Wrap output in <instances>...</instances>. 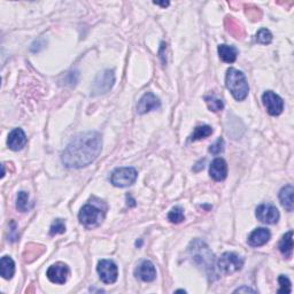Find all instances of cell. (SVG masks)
<instances>
[{
	"mask_svg": "<svg viewBox=\"0 0 294 294\" xmlns=\"http://www.w3.org/2000/svg\"><path fill=\"white\" fill-rule=\"evenodd\" d=\"M160 107H161V101L158 97L152 92H147L140 98L138 105H137V111L139 114H146L148 111L160 108Z\"/></svg>",
	"mask_w": 294,
	"mask_h": 294,
	"instance_id": "12",
	"label": "cell"
},
{
	"mask_svg": "<svg viewBox=\"0 0 294 294\" xmlns=\"http://www.w3.org/2000/svg\"><path fill=\"white\" fill-rule=\"evenodd\" d=\"M66 231V224L65 221L61 218L55 219V221L52 223L50 228V234L51 236H57V234H62Z\"/></svg>",
	"mask_w": 294,
	"mask_h": 294,
	"instance_id": "28",
	"label": "cell"
},
{
	"mask_svg": "<svg viewBox=\"0 0 294 294\" xmlns=\"http://www.w3.org/2000/svg\"><path fill=\"white\" fill-rule=\"evenodd\" d=\"M271 233L266 228L255 229L248 237V245L252 247H260L266 245L270 240Z\"/></svg>",
	"mask_w": 294,
	"mask_h": 294,
	"instance_id": "16",
	"label": "cell"
},
{
	"mask_svg": "<svg viewBox=\"0 0 294 294\" xmlns=\"http://www.w3.org/2000/svg\"><path fill=\"white\" fill-rule=\"evenodd\" d=\"M278 282L279 285H281V289L278 290V293H291L292 289H291V282L290 279L284 276V275H281L278 277Z\"/></svg>",
	"mask_w": 294,
	"mask_h": 294,
	"instance_id": "29",
	"label": "cell"
},
{
	"mask_svg": "<svg viewBox=\"0 0 294 294\" xmlns=\"http://www.w3.org/2000/svg\"><path fill=\"white\" fill-rule=\"evenodd\" d=\"M211 133H213V129H211V126H209V125L196 126L191 136V140L196 141V140L207 138V137H209Z\"/></svg>",
	"mask_w": 294,
	"mask_h": 294,
	"instance_id": "23",
	"label": "cell"
},
{
	"mask_svg": "<svg viewBox=\"0 0 294 294\" xmlns=\"http://www.w3.org/2000/svg\"><path fill=\"white\" fill-rule=\"evenodd\" d=\"M246 14L251 17L252 21H259L260 18H261V12H260L258 7L253 6V9H247Z\"/></svg>",
	"mask_w": 294,
	"mask_h": 294,
	"instance_id": "31",
	"label": "cell"
},
{
	"mask_svg": "<svg viewBox=\"0 0 294 294\" xmlns=\"http://www.w3.org/2000/svg\"><path fill=\"white\" fill-rule=\"evenodd\" d=\"M218 55L223 62L233 63L236 61L238 51L236 47L229 45H219L218 46Z\"/></svg>",
	"mask_w": 294,
	"mask_h": 294,
	"instance_id": "20",
	"label": "cell"
},
{
	"mask_svg": "<svg viewBox=\"0 0 294 294\" xmlns=\"http://www.w3.org/2000/svg\"><path fill=\"white\" fill-rule=\"evenodd\" d=\"M225 85L228 90L231 92L233 98L238 100V101L246 99V97L248 96L249 87L247 80L244 74L239 72V70L234 68L228 69L225 76Z\"/></svg>",
	"mask_w": 294,
	"mask_h": 294,
	"instance_id": "2",
	"label": "cell"
},
{
	"mask_svg": "<svg viewBox=\"0 0 294 294\" xmlns=\"http://www.w3.org/2000/svg\"><path fill=\"white\" fill-rule=\"evenodd\" d=\"M256 217L264 224H276L279 219V211L273 204L262 203L256 208Z\"/></svg>",
	"mask_w": 294,
	"mask_h": 294,
	"instance_id": "9",
	"label": "cell"
},
{
	"mask_svg": "<svg viewBox=\"0 0 294 294\" xmlns=\"http://www.w3.org/2000/svg\"><path fill=\"white\" fill-rule=\"evenodd\" d=\"M204 100H206V103H207L208 108H209L211 111H214V113H217V111L222 110L223 108H224V103H223L222 100L215 98L214 96L206 97Z\"/></svg>",
	"mask_w": 294,
	"mask_h": 294,
	"instance_id": "26",
	"label": "cell"
},
{
	"mask_svg": "<svg viewBox=\"0 0 294 294\" xmlns=\"http://www.w3.org/2000/svg\"><path fill=\"white\" fill-rule=\"evenodd\" d=\"M225 27L228 32L231 33L234 38H243L245 35L243 27L231 16H228L225 18Z\"/></svg>",
	"mask_w": 294,
	"mask_h": 294,
	"instance_id": "21",
	"label": "cell"
},
{
	"mask_svg": "<svg viewBox=\"0 0 294 294\" xmlns=\"http://www.w3.org/2000/svg\"><path fill=\"white\" fill-rule=\"evenodd\" d=\"M16 208L22 213H25L30 209V203H29V195L27 192L21 191L17 195V200H16Z\"/></svg>",
	"mask_w": 294,
	"mask_h": 294,
	"instance_id": "24",
	"label": "cell"
},
{
	"mask_svg": "<svg viewBox=\"0 0 294 294\" xmlns=\"http://www.w3.org/2000/svg\"><path fill=\"white\" fill-rule=\"evenodd\" d=\"M155 5H161V6H163V7H166V6H168L169 5V2H154Z\"/></svg>",
	"mask_w": 294,
	"mask_h": 294,
	"instance_id": "33",
	"label": "cell"
},
{
	"mask_svg": "<svg viewBox=\"0 0 294 294\" xmlns=\"http://www.w3.org/2000/svg\"><path fill=\"white\" fill-rule=\"evenodd\" d=\"M263 105L271 116H278L284 110V101L273 91H266L262 96Z\"/></svg>",
	"mask_w": 294,
	"mask_h": 294,
	"instance_id": "8",
	"label": "cell"
},
{
	"mask_svg": "<svg viewBox=\"0 0 294 294\" xmlns=\"http://www.w3.org/2000/svg\"><path fill=\"white\" fill-rule=\"evenodd\" d=\"M137 170L132 167H122V168L115 169L111 173L110 182L116 188H126L132 185L137 181Z\"/></svg>",
	"mask_w": 294,
	"mask_h": 294,
	"instance_id": "6",
	"label": "cell"
},
{
	"mask_svg": "<svg viewBox=\"0 0 294 294\" xmlns=\"http://www.w3.org/2000/svg\"><path fill=\"white\" fill-rule=\"evenodd\" d=\"M69 274L70 271L68 266L62 262H58L55 264H52V266L48 268L46 276L52 283H54V284L62 285L67 282V279L69 277Z\"/></svg>",
	"mask_w": 294,
	"mask_h": 294,
	"instance_id": "10",
	"label": "cell"
},
{
	"mask_svg": "<svg viewBox=\"0 0 294 294\" xmlns=\"http://www.w3.org/2000/svg\"><path fill=\"white\" fill-rule=\"evenodd\" d=\"M279 251L283 255L285 256L286 259H291L292 258V253H293V231H289L288 233H285L283 238L279 241L278 245Z\"/></svg>",
	"mask_w": 294,
	"mask_h": 294,
	"instance_id": "18",
	"label": "cell"
},
{
	"mask_svg": "<svg viewBox=\"0 0 294 294\" xmlns=\"http://www.w3.org/2000/svg\"><path fill=\"white\" fill-rule=\"evenodd\" d=\"M99 277L105 284H114L117 281L118 269L117 266L110 260H101L97 266Z\"/></svg>",
	"mask_w": 294,
	"mask_h": 294,
	"instance_id": "7",
	"label": "cell"
},
{
	"mask_svg": "<svg viewBox=\"0 0 294 294\" xmlns=\"http://www.w3.org/2000/svg\"><path fill=\"white\" fill-rule=\"evenodd\" d=\"M255 39L259 44H262V45H268V44H270L271 42H273V35H271V32L268 30V29L262 28V29H260L258 33H256Z\"/></svg>",
	"mask_w": 294,
	"mask_h": 294,
	"instance_id": "27",
	"label": "cell"
},
{
	"mask_svg": "<svg viewBox=\"0 0 294 294\" xmlns=\"http://www.w3.org/2000/svg\"><path fill=\"white\" fill-rule=\"evenodd\" d=\"M293 195H294V189L293 185L289 184L284 186L279 192V200H281L282 206L285 208L288 211H293Z\"/></svg>",
	"mask_w": 294,
	"mask_h": 294,
	"instance_id": "17",
	"label": "cell"
},
{
	"mask_svg": "<svg viewBox=\"0 0 294 294\" xmlns=\"http://www.w3.org/2000/svg\"><path fill=\"white\" fill-rule=\"evenodd\" d=\"M224 151V140L222 138H218L215 143L211 145L209 147V152L211 154L214 155H217V154H221L222 152Z\"/></svg>",
	"mask_w": 294,
	"mask_h": 294,
	"instance_id": "30",
	"label": "cell"
},
{
	"mask_svg": "<svg viewBox=\"0 0 294 294\" xmlns=\"http://www.w3.org/2000/svg\"><path fill=\"white\" fill-rule=\"evenodd\" d=\"M135 275L137 278H139L140 281L150 283L153 282L156 278V270L154 264L151 261H144L141 262L138 268L135 270Z\"/></svg>",
	"mask_w": 294,
	"mask_h": 294,
	"instance_id": "14",
	"label": "cell"
},
{
	"mask_svg": "<svg viewBox=\"0 0 294 294\" xmlns=\"http://www.w3.org/2000/svg\"><path fill=\"white\" fill-rule=\"evenodd\" d=\"M168 219L171 222V223H175V224H180V223H182L185 219V216H184V210L183 208L182 207H174L173 209H171L169 211L168 214Z\"/></svg>",
	"mask_w": 294,
	"mask_h": 294,
	"instance_id": "25",
	"label": "cell"
},
{
	"mask_svg": "<svg viewBox=\"0 0 294 294\" xmlns=\"http://www.w3.org/2000/svg\"><path fill=\"white\" fill-rule=\"evenodd\" d=\"M45 251L44 246H40V245L36 244H29L27 245V248L24 251V260L25 262H32L33 260H36L38 256H40Z\"/></svg>",
	"mask_w": 294,
	"mask_h": 294,
	"instance_id": "22",
	"label": "cell"
},
{
	"mask_svg": "<svg viewBox=\"0 0 294 294\" xmlns=\"http://www.w3.org/2000/svg\"><path fill=\"white\" fill-rule=\"evenodd\" d=\"M115 82V76L113 70H106L100 74L93 85V95H102L108 92L113 88Z\"/></svg>",
	"mask_w": 294,
	"mask_h": 294,
	"instance_id": "11",
	"label": "cell"
},
{
	"mask_svg": "<svg viewBox=\"0 0 294 294\" xmlns=\"http://www.w3.org/2000/svg\"><path fill=\"white\" fill-rule=\"evenodd\" d=\"M209 175L214 181L222 182L228 176V165L221 158L215 159L209 167Z\"/></svg>",
	"mask_w": 294,
	"mask_h": 294,
	"instance_id": "13",
	"label": "cell"
},
{
	"mask_svg": "<svg viewBox=\"0 0 294 294\" xmlns=\"http://www.w3.org/2000/svg\"><path fill=\"white\" fill-rule=\"evenodd\" d=\"M105 210L106 208L97 206L96 203H87L82 207L78 214V219L87 228H95L99 225L105 217Z\"/></svg>",
	"mask_w": 294,
	"mask_h": 294,
	"instance_id": "4",
	"label": "cell"
},
{
	"mask_svg": "<svg viewBox=\"0 0 294 294\" xmlns=\"http://www.w3.org/2000/svg\"><path fill=\"white\" fill-rule=\"evenodd\" d=\"M190 252H191L192 258L195 261L198 263V266L203 267L206 271H211V274L214 275V255L213 253L209 251V248L206 244L201 240H195L191 244L190 247Z\"/></svg>",
	"mask_w": 294,
	"mask_h": 294,
	"instance_id": "3",
	"label": "cell"
},
{
	"mask_svg": "<svg viewBox=\"0 0 294 294\" xmlns=\"http://www.w3.org/2000/svg\"><path fill=\"white\" fill-rule=\"evenodd\" d=\"M7 145L12 151H20L27 145V136L24 131L20 128L14 129L8 135Z\"/></svg>",
	"mask_w": 294,
	"mask_h": 294,
	"instance_id": "15",
	"label": "cell"
},
{
	"mask_svg": "<svg viewBox=\"0 0 294 294\" xmlns=\"http://www.w3.org/2000/svg\"><path fill=\"white\" fill-rule=\"evenodd\" d=\"M244 266V260L236 253H223L217 261L218 270L225 275H232L241 270Z\"/></svg>",
	"mask_w": 294,
	"mask_h": 294,
	"instance_id": "5",
	"label": "cell"
},
{
	"mask_svg": "<svg viewBox=\"0 0 294 294\" xmlns=\"http://www.w3.org/2000/svg\"><path fill=\"white\" fill-rule=\"evenodd\" d=\"M241 293V292H253V293H255L256 291L255 290H252V289H249V288H240V289H237L236 291H234V293Z\"/></svg>",
	"mask_w": 294,
	"mask_h": 294,
	"instance_id": "32",
	"label": "cell"
},
{
	"mask_svg": "<svg viewBox=\"0 0 294 294\" xmlns=\"http://www.w3.org/2000/svg\"><path fill=\"white\" fill-rule=\"evenodd\" d=\"M0 274L2 278L10 279L15 274V263L10 256H2L0 261Z\"/></svg>",
	"mask_w": 294,
	"mask_h": 294,
	"instance_id": "19",
	"label": "cell"
},
{
	"mask_svg": "<svg viewBox=\"0 0 294 294\" xmlns=\"http://www.w3.org/2000/svg\"><path fill=\"white\" fill-rule=\"evenodd\" d=\"M102 147L101 136L96 131L78 133L63 151L62 163L69 169H81L98 158Z\"/></svg>",
	"mask_w": 294,
	"mask_h": 294,
	"instance_id": "1",
	"label": "cell"
}]
</instances>
